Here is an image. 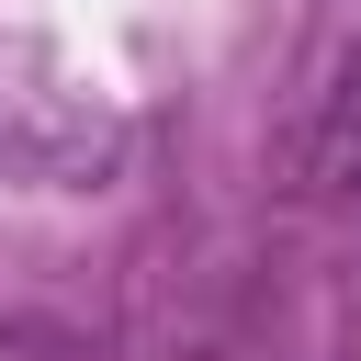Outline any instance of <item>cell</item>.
<instances>
[{
	"instance_id": "cell-1",
	"label": "cell",
	"mask_w": 361,
	"mask_h": 361,
	"mask_svg": "<svg viewBox=\"0 0 361 361\" xmlns=\"http://www.w3.org/2000/svg\"><path fill=\"white\" fill-rule=\"evenodd\" d=\"M135 158V113L56 34H0V180L11 192H113Z\"/></svg>"
},
{
	"instance_id": "cell-2",
	"label": "cell",
	"mask_w": 361,
	"mask_h": 361,
	"mask_svg": "<svg viewBox=\"0 0 361 361\" xmlns=\"http://www.w3.org/2000/svg\"><path fill=\"white\" fill-rule=\"evenodd\" d=\"M293 169H305V192H361V0H338V34L305 79Z\"/></svg>"
},
{
	"instance_id": "cell-3",
	"label": "cell",
	"mask_w": 361,
	"mask_h": 361,
	"mask_svg": "<svg viewBox=\"0 0 361 361\" xmlns=\"http://www.w3.org/2000/svg\"><path fill=\"white\" fill-rule=\"evenodd\" d=\"M0 361H68V338H45V327H0Z\"/></svg>"
}]
</instances>
